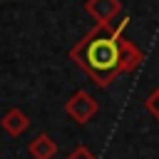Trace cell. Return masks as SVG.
<instances>
[{"mask_svg":"<svg viewBox=\"0 0 159 159\" xmlns=\"http://www.w3.org/2000/svg\"><path fill=\"white\" fill-rule=\"evenodd\" d=\"M127 22V17L109 25L97 22L70 47V60L84 70L97 87H109L119 75H129L144 62V52L124 37Z\"/></svg>","mask_w":159,"mask_h":159,"instance_id":"6da1fadb","label":"cell"},{"mask_svg":"<svg viewBox=\"0 0 159 159\" xmlns=\"http://www.w3.org/2000/svg\"><path fill=\"white\" fill-rule=\"evenodd\" d=\"M97 109H99L97 99H94L89 92H84V89H77V92L65 102V112H67L77 124H87V122L97 114Z\"/></svg>","mask_w":159,"mask_h":159,"instance_id":"7a4b0ae2","label":"cell"},{"mask_svg":"<svg viewBox=\"0 0 159 159\" xmlns=\"http://www.w3.org/2000/svg\"><path fill=\"white\" fill-rule=\"evenodd\" d=\"M84 10L99 22V25H109L119 17L122 12V2L119 0H87L84 2Z\"/></svg>","mask_w":159,"mask_h":159,"instance_id":"3957f363","label":"cell"},{"mask_svg":"<svg viewBox=\"0 0 159 159\" xmlns=\"http://www.w3.org/2000/svg\"><path fill=\"white\" fill-rule=\"evenodd\" d=\"M0 127L5 129L7 137H20V134H25V132L30 129V117H27L20 107H10V109L2 114Z\"/></svg>","mask_w":159,"mask_h":159,"instance_id":"277c9868","label":"cell"},{"mask_svg":"<svg viewBox=\"0 0 159 159\" xmlns=\"http://www.w3.org/2000/svg\"><path fill=\"white\" fill-rule=\"evenodd\" d=\"M27 152H30L32 159H52L55 152H57V144H55V139L50 134H37L27 144Z\"/></svg>","mask_w":159,"mask_h":159,"instance_id":"5b68a950","label":"cell"},{"mask_svg":"<svg viewBox=\"0 0 159 159\" xmlns=\"http://www.w3.org/2000/svg\"><path fill=\"white\" fill-rule=\"evenodd\" d=\"M144 107H147V112H149L154 119H159V87L144 99Z\"/></svg>","mask_w":159,"mask_h":159,"instance_id":"8992f818","label":"cell"},{"mask_svg":"<svg viewBox=\"0 0 159 159\" xmlns=\"http://www.w3.org/2000/svg\"><path fill=\"white\" fill-rule=\"evenodd\" d=\"M67 159H97V157H94L84 144H80V147H75V149L67 154Z\"/></svg>","mask_w":159,"mask_h":159,"instance_id":"52a82bcc","label":"cell"}]
</instances>
